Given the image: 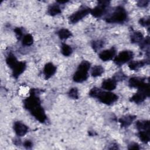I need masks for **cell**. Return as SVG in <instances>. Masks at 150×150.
<instances>
[{"instance_id": "cell-1", "label": "cell", "mask_w": 150, "mask_h": 150, "mask_svg": "<svg viewBox=\"0 0 150 150\" xmlns=\"http://www.w3.org/2000/svg\"><path fill=\"white\" fill-rule=\"evenodd\" d=\"M127 18V13L125 9L121 6H117L113 12L105 18V21L110 23H122Z\"/></svg>"}, {"instance_id": "cell-2", "label": "cell", "mask_w": 150, "mask_h": 150, "mask_svg": "<svg viewBox=\"0 0 150 150\" xmlns=\"http://www.w3.org/2000/svg\"><path fill=\"white\" fill-rule=\"evenodd\" d=\"M90 68V63L86 60L83 61L78 66V68L73 75V79L75 82L81 83L87 80L88 71Z\"/></svg>"}, {"instance_id": "cell-3", "label": "cell", "mask_w": 150, "mask_h": 150, "mask_svg": "<svg viewBox=\"0 0 150 150\" xmlns=\"http://www.w3.org/2000/svg\"><path fill=\"white\" fill-rule=\"evenodd\" d=\"M149 96V85L148 83H145L143 86L138 88L137 93L132 96L130 100L135 103L139 104L142 103L147 97Z\"/></svg>"}, {"instance_id": "cell-4", "label": "cell", "mask_w": 150, "mask_h": 150, "mask_svg": "<svg viewBox=\"0 0 150 150\" xmlns=\"http://www.w3.org/2000/svg\"><path fill=\"white\" fill-rule=\"evenodd\" d=\"M99 101L105 104L111 105L118 100V96L111 92L101 91L97 97Z\"/></svg>"}, {"instance_id": "cell-5", "label": "cell", "mask_w": 150, "mask_h": 150, "mask_svg": "<svg viewBox=\"0 0 150 150\" xmlns=\"http://www.w3.org/2000/svg\"><path fill=\"white\" fill-rule=\"evenodd\" d=\"M133 57V53L129 50H124L121 52L117 56L114 57V62L117 65H122L129 61Z\"/></svg>"}, {"instance_id": "cell-6", "label": "cell", "mask_w": 150, "mask_h": 150, "mask_svg": "<svg viewBox=\"0 0 150 150\" xmlns=\"http://www.w3.org/2000/svg\"><path fill=\"white\" fill-rule=\"evenodd\" d=\"M91 12V9L88 7H83L74 13H73L69 17V22L71 23H76L83 18H84L86 15H87Z\"/></svg>"}, {"instance_id": "cell-7", "label": "cell", "mask_w": 150, "mask_h": 150, "mask_svg": "<svg viewBox=\"0 0 150 150\" xmlns=\"http://www.w3.org/2000/svg\"><path fill=\"white\" fill-rule=\"evenodd\" d=\"M109 2H110L107 1H99L98 4L93 9H91L90 13L96 18L101 17L105 13L106 8L108 6Z\"/></svg>"}, {"instance_id": "cell-8", "label": "cell", "mask_w": 150, "mask_h": 150, "mask_svg": "<svg viewBox=\"0 0 150 150\" xmlns=\"http://www.w3.org/2000/svg\"><path fill=\"white\" fill-rule=\"evenodd\" d=\"M29 111L32 115L39 122H44L46 120L47 117L43 107L40 105V104L33 107Z\"/></svg>"}, {"instance_id": "cell-9", "label": "cell", "mask_w": 150, "mask_h": 150, "mask_svg": "<svg viewBox=\"0 0 150 150\" xmlns=\"http://www.w3.org/2000/svg\"><path fill=\"white\" fill-rule=\"evenodd\" d=\"M13 129L19 137L25 135L28 131V127L20 121H16L13 124Z\"/></svg>"}, {"instance_id": "cell-10", "label": "cell", "mask_w": 150, "mask_h": 150, "mask_svg": "<svg viewBox=\"0 0 150 150\" xmlns=\"http://www.w3.org/2000/svg\"><path fill=\"white\" fill-rule=\"evenodd\" d=\"M116 50L114 47L110 49L105 50L99 53V57L103 61H108L111 60L115 55Z\"/></svg>"}, {"instance_id": "cell-11", "label": "cell", "mask_w": 150, "mask_h": 150, "mask_svg": "<svg viewBox=\"0 0 150 150\" xmlns=\"http://www.w3.org/2000/svg\"><path fill=\"white\" fill-rule=\"evenodd\" d=\"M56 71V67L52 63H47L43 69V74L45 79H48L50 78Z\"/></svg>"}, {"instance_id": "cell-12", "label": "cell", "mask_w": 150, "mask_h": 150, "mask_svg": "<svg viewBox=\"0 0 150 150\" xmlns=\"http://www.w3.org/2000/svg\"><path fill=\"white\" fill-rule=\"evenodd\" d=\"M146 83L145 82V79L138 77H131L128 81L129 86L131 87L140 88L143 86Z\"/></svg>"}, {"instance_id": "cell-13", "label": "cell", "mask_w": 150, "mask_h": 150, "mask_svg": "<svg viewBox=\"0 0 150 150\" xmlns=\"http://www.w3.org/2000/svg\"><path fill=\"white\" fill-rule=\"evenodd\" d=\"M26 63L24 62H19L12 69V74L15 78H18L25 70Z\"/></svg>"}, {"instance_id": "cell-14", "label": "cell", "mask_w": 150, "mask_h": 150, "mask_svg": "<svg viewBox=\"0 0 150 150\" xmlns=\"http://www.w3.org/2000/svg\"><path fill=\"white\" fill-rule=\"evenodd\" d=\"M117 81L112 79H108L102 83V88L108 91H111L116 88Z\"/></svg>"}, {"instance_id": "cell-15", "label": "cell", "mask_w": 150, "mask_h": 150, "mask_svg": "<svg viewBox=\"0 0 150 150\" xmlns=\"http://www.w3.org/2000/svg\"><path fill=\"white\" fill-rule=\"evenodd\" d=\"M135 118L136 117L134 115H125L120 118L119 119V122L121 124V127H127L132 124Z\"/></svg>"}, {"instance_id": "cell-16", "label": "cell", "mask_w": 150, "mask_h": 150, "mask_svg": "<svg viewBox=\"0 0 150 150\" xmlns=\"http://www.w3.org/2000/svg\"><path fill=\"white\" fill-rule=\"evenodd\" d=\"M148 60H138V61H131L128 64V66L131 70H137L140 67H142L146 64H148Z\"/></svg>"}, {"instance_id": "cell-17", "label": "cell", "mask_w": 150, "mask_h": 150, "mask_svg": "<svg viewBox=\"0 0 150 150\" xmlns=\"http://www.w3.org/2000/svg\"><path fill=\"white\" fill-rule=\"evenodd\" d=\"M136 127L139 131L149 130V121L148 120H138L136 122Z\"/></svg>"}, {"instance_id": "cell-18", "label": "cell", "mask_w": 150, "mask_h": 150, "mask_svg": "<svg viewBox=\"0 0 150 150\" xmlns=\"http://www.w3.org/2000/svg\"><path fill=\"white\" fill-rule=\"evenodd\" d=\"M138 135L141 141L144 143H148L150 140L149 130L139 131Z\"/></svg>"}, {"instance_id": "cell-19", "label": "cell", "mask_w": 150, "mask_h": 150, "mask_svg": "<svg viewBox=\"0 0 150 150\" xmlns=\"http://www.w3.org/2000/svg\"><path fill=\"white\" fill-rule=\"evenodd\" d=\"M6 62L8 66L12 69L19 62L17 60L14 54H13L12 53H10L8 54L6 59Z\"/></svg>"}, {"instance_id": "cell-20", "label": "cell", "mask_w": 150, "mask_h": 150, "mask_svg": "<svg viewBox=\"0 0 150 150\" xmlns=\"http://www.w3.org/2000/svg\"><path fill=\"white\" fill-rule=\"evenodd\" d=\"M143 35L140 32H134L131 35V41L132 43H141L143 40Z\"/></svg>"}, {"instance_id": "cell-21", "label": "cell", "mask_w": 150, "mask_h": 150, "mask_svg": "<svg viewBox=\"0 0 150 150\" xmlns=\"http://www.w3.org/2000/svg\"><path fill=\"white\" fill-rule=\"evenodd\" d=\"M47 12L49 15L52 16H54L61 13V9L59 5L53 4L49 7Z\"/></svg>"}, {"instance_id": "cell-22", "label": "cell", "mask_w": 150, "mask_h": 150, "mask_svg": "<svg viewBox=\"0 0 150 150\" xmlns=\"http://www.w3.org/2000/svg\"><path fill=\"white\" fill-rule=\"evenodd\" d=\"M104 72V68L100 66V65H97L94 66L91 69V74L93 77H98L100 76Z\"/></svg>"}, {"instance_id": "cell-23", "label": "cell", "mask_w": 150, "mask_h": 150, "mask_svg": "<svg viewBox=\"0 0 150 150\" xmlns=\"http://www.w3.org/2000/svg\"><path fill=\"white\" fill-rule=\"evenodd\" d=\"M58 36L61 39H66L71 36V33L67 29H61L57 32Z\"/></svg>"}, {"instance_id": "cell-24", "label": "cell", "mask_w": 150, "mask_h": 150, "mask_svg": "<svg viewBox=\"0 0 150 150\" xmlns=\"http://www.w3.org/2000/svg\"><path fill=\"white\" fill-rule=\"evenodd\" d=\"M61 52L64 56H69L72 53L73 50L71 47L69 45L66 43H62L61 47Z\"/></svg>"}, {"instance_id": "cell-25", "label": "cell", "mask_w": 150, "mask_h": 150, "mask_svg": "<svg viewBox=\"0 0 150 150\" xmlns=\"http://www.w3.org/2000/svg\"><path fill=\"white\" fill-rule=\"evenodd\" d=\"M33 39L30 34L25 35L22 39V45L24 46H30L33 44Z\"/></svg>"}, {"instance_id": "cell-26", "label": "cell", "mask_w": 150, "mask_h": 150, "mask_svg": "<svg viewBox=\"0 0 150 150\" xmlns=\"http://www.w3.org/2000/svg\"><path fill=\"white\" fill-rule=\"evenodd\" d=\"M104 46V42L102 40H96L92 42V47L95 51L102 48Z\"/></svg>"}, {"instance_id": "cell-27", "label": "cell", "mask_w": 150, "mask_h": 150, "mask_svg": "<svg viewBox=\"0 0 150 150\" xmlns=\"http://www.w3.org/2000/svg\"><path fill=\"white\" fill-rule=\"evenodd\" d=\"M70 97L73 99H78L79 98V92L77 88H71L68 93Z\"/></svg>"}, {"instance_id": "cell-28", "label": "cell", "mask_w": 150, "mask_h": 150, "mask_svg": "<svg viewBox=\"0 0 150 150\" xmlns=\"http://www.w3.org/2000/svg\"><path fill=\"white\" fill-rule=\"evenodd\" d=\"M100 91H101V90L100 88H96V87H94V88H93L90 91L89 95L91 97H92L97 98Z\"/></svg>"}, {"instance_id": "cell-29", "label": "cell", "mask_w": 150, "mask_h": 150, "mask_svg": "<svg viewBox=\"0 0 150 150\" xmlns=\"http://www.w3.org/2000/svg\"><path fill=\"white\" fill-rule=\"evenodd\" d=\"M126 77V76H125V74L122 73V72H118L116 74L114 75V76L113 77V79L116 81H118V80H124L125 78Z\"/></svg>"}, {"instance_id": "cell-30", "label": "cell", "mask_w": 150, "mask_h": 150, "mask_svg": "<svg viewBox=\"0 0 150 150\" xmlns=\"http://www.w3.org/2000/svg\"><path fill=\"white\" fill-rule=\"evenodd\" d=\"M139 23L143 26H148L149 25V18H141L139 21Z\"/></svg>"}, {"instance_id": "cell-31", "label": "cell", "mask_w": 150, "mask_h": 150, "mask_svg": "<svg viewBox=\"0 0 150 150\" xmlns=\"http://www.w3.org/2000/svg\"><path fill=\"white\" fill-rule=\"evenodd\" d=\"M14 32L16 34V37L20 39L21 38V37L23 35V33H22V30L21 28H16L15 29H14Z\"/></svg>"}, {"instance_id": "cell-32", "label": "cell", "mask_w": 150, "mask_h": 150, "mask_svg": "<svg viewBox=\"0 0 150 150\" xmlns=\"http://www.w3.org/2000/svg\"><path fill=\"white\" fill-rule=\"evenodd\" d=\"M128 148L129 149H139V146L137 143H135V142H132L129 145Z\"/></svg>"}, {"instance_id": "cell-33", "label": "cell", "mask_w": 150, "mask_h": 150, "mask_svg": "<svg viewBox=\"0 0 150 150\" xmlns=\"http://www.w3.org/2000/svg\"><path fill=\"white\" fill-rule=\"evenodd\" d=\"M33 145V144L32 142L30 140H26L25 141V142H23V146L26 148H30Z\"/></svg>"}, {"instance_id": "cell-34", "label": "cell", "mask_w": 150, "mask_h": 150, "mask_svg": "<svg viewBox=\"0 0 150 150\" xmlns=\"http://www.w3.org/2000/svg\"><path fill=\"white\" fill-rule=\"evenodd\" d=\"M149 3L148 1H139L138 2V6L140 7H145L148 5Z\"/></svg>"}]
</instances>
